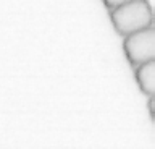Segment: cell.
Wrapping results in <instances>:
<instances>
[{"instance_id":"cell-1","label":"cell","mask_w":155,"mask_h":149,"mask_svg":"<svg viewBox=\"0 0 155 149\" xmlns=\"http://www.w3.org/2000/svg\"><path fill=\"white\" fill-rule=\"evenodd\" d=\"M108 12L115 31L123 37L131 32L152 26L153 23L152 7L147 0H129V2Z\"/></svg>"},{"instance_id":"cell-2","label":"cell","mask_w":155,"mask_h":149,"mask_svg":"<svg viewBox=\"0 0 155 149\" xmlns=\"http://www.w3.org/2000/svg\"><path fill=\"white\" fill-rule=\"evenodd\" d=\"M123 52L133 66L155 60V29L153 26L131 32L123 37Z\"/></svg>"},{"instance_id":"cell-3","label":"cell","mask_w":155,"mask_h":149,"mask_svg":"<svg viewBox=\"0 0 155 149\" xmlns=\"http://www.w3.org/2000/svg\"><path fill=\"white\" fill-rule=\"evenodd\" d=\"M136 81L137 86L147 97H153L155 93V60L144 62L136 66Z\"/></svg>"},{"instance_id":"cell-4","label":"cell","mask_w":155,"mask_h":149,"mask_svg":"<svg viewBox=\"0 0 155 149\" xmlns=\"http://www.w3.org/2000/svg\"><path fill=\"white\" fill-rule=\"evenodd\" d=\"M102 2H104V5H105L107 10H113V8L123 5V3L129 2V0H102Z\"/></svg>"}]
</instances>
